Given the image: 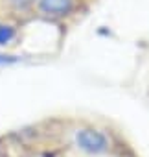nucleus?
<instances>
[{
  "label": "nucleus",
  "mask_w": 149,
  "mask_h": 157,
  "mask_svg": "<svg viewBox=\"0 0 149 157\" xmlns=\"http://www.w3.org/2000/svg\"><path fill=\"white\" fill-rule=\"evenodd\" d=\"M76 144L79 150H83L90 155H100V153L107 151V148H109L107 137L96 129H79L76 133Z\"/></svg>",
  "instance_id": "f257e3e1"
},
{
  "label": "nucleus",
  "mask_w": 149,
  "mask_h": 157,
  "mask_svg": "<svg viewBox=\"0 0 149 157\" xmlns=\"http://www.w3.org/2000/svg\"><path fill=\"white\" fill-rule=\"evenodd\" d=\"M72 6H74L72 0H41L39 2L41 11L46 15H53V17H61V15L70 13Z\"/></svg>",
  "instance_id": "f03ea898"
},
{
  "label": "nucleus",
  "mask_w": 149,
  "mask_h": 157,
  "mask_svg": "<svg viewBox=\"0 0 149 157\" xmlns=\"http://www.w3.org/2000/svg\"><path fill=\"white\" fill-rule=\"evenodd\" d=\"M15 35H17V32H15L13 26H9V24H0V46L9 44L15 39Z\"/></svg>",
  "instance_id": "7ed1b4c3"
},
{
  "label": "nucleus",
  "mask_w": 149,
  "mask_h": 157,
  "mask_svg": "<svg viewBox=\"0 0 149 157\" xmlns=\"http://www.w3.org/2000/svg\"><path fill=\"white\" fill-rule=\"evenodd\" d=\"M9 2L13 6H17V8H26V6H30L33 2V0H9Z\"/></svg>",
  "instance_id": "20e7f679"
}]
</instances>
